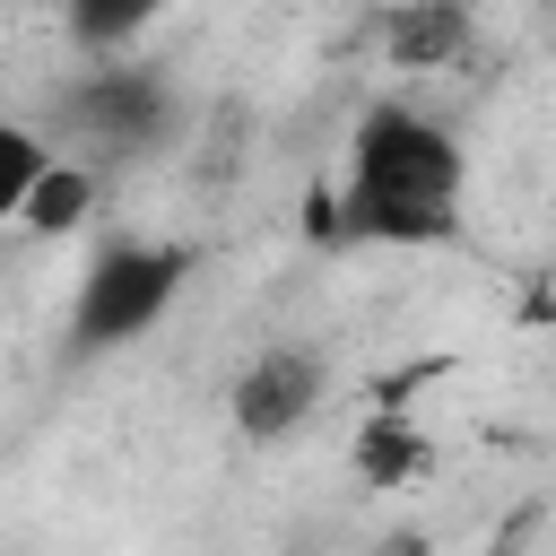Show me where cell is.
I'll use <instances>...</instances> for the list:
<instances>
[{"label": "cell", "mask_w": 556, "mask_h": 556, "mask_svg": "<svg viewBox=\"0 0 556 556\" xmlns=\"http://www.w3.org/2000/svg\"><path fill=\"white\" fill-rule=\"evenodd\" d=\"M321 226L356 252H434L469 226V148L408 96H382L348 122Z\"/></svg>", "instance_id": "cell-1"}, {"label": "cell", "mask_w": 556, "mask_h": 556, "mask_svg": "<svg viewBox=\"0 0 556 556\" xmlns=\"http://www.w3.org/2000/svg\"><path fill=\"white\" fill-rule=\"evenodd\" d=\"M191 287V243L165 235H113L87 252L78 287H70V356H113L139 348L148 330H165V313Z\"/></svg>", "instance_id": "cell-2"}, {"label": "cell", "mask_w": 556, "mask_h": 556, "mask_svg": "<svg viewBox=\"0 0 556 556\" xmlns=\"http://www.w3.org/2000/svg\"><path fill=\"white\" fill-rule=\"evenodd\" d=\"M52 122H61L70 156H87V165L139 156V148H156V139L174 130V78L148 70V61H130V52L87 61V70L52 96Z\"/></svg>", "instance_id": "cell-3"}, {"label": "cell", "mask_w": 556, "mask_h": 556, "mask_svg": "<svg viewBox=\"0 0 556 556\" xmlns=\"http://www.w3.org/2000/svg\"><path fill=\"white\" fill-rule=\"evenodd\" d=\"M321 391H330V365H321L313 348L278 339V348H261V356L235 374L226 417H235V434H243V443H287V434H304V426H313Z\"/></svg>", "instance_id": "cell-4"}, {"label": "cell", "mask_w": 556, "mask_h": 556, "mask_svg": "<svg viewBox=\"0 0 556 556\" xmlns=\"http://www.w3.org/2000/svg\"><path fill=\"white\" fill-rule=\"evenodd\" d=\"M96 174H104V165H87V156H52V165H43V182L26 191V208H17L9 226H17V235H35V243L78 235V226L96 217Z\"/></svg>", "instance_id": "cell-5"}, {"label": "cell", "mask_w": 556, "mask_h": 556, "mask_svg": "<svg viewBox=\"0 0 556 556\" xmlns=\"http://www.w3.org/2000/svg\"><path fill=\"white\" fill-rule=\"evenodd\" d=\"M156 17H165V0H61V26H70V43H78L87 61L130 52Z\"/></svg>", "instance_id": "cell-6"}, {"label": "cell", "mask_w": 556, "mask_h": 556, "mask_svg": "<svg viewBox=\"0 0 556 556\" xmlns=\"http://www.w3.org/2000/svg\"><path fill=\"white\" fill-rule=\"evenodd\" d=\"M460 35H469V26H460V9H400L382 43H391V61H400V70H443V61L460 52Z\"/></svg>", "instance_id": "cell-7"}, {"label": "cell", "mask_w": 556, "mask_h": 556, "mask_svg": "<svg viewBox=\"0 0 556 556\" xmlns=\"http://www.w3.org/2000/svg\"><path fill=\"white\" fill-rule=\"evenodd\" d=\"M356 469H365L374 486H391V478H417V469H426V443H417V434H382V426H374V434L356 443Z\"/></svg>", "instance_id": "cell-8"}]
</instances>
